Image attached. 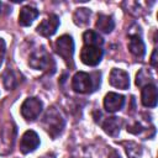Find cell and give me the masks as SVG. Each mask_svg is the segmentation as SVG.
<instances>
[{
    "mask_svg": "<svg viewBox=\"0 0 158 158\" xmlns=\"http://www.w3.org/2000/svg\"><path fill=\"white\" fill-rule=\"evenodd\" d=\"M151 64H152L154 68L157 67V49H154L153 53H152V57H151Z\"/></svg>",
    "mask_w": 158,
    "mask_h": 158,
    "instance_id": "603a6c76",
    "label": "cell"
},
{
    "mask_svg": "<svg viewBox=\"0 0 158 158\" xmlns=\"http://www.w3.org/2000/svg\"><path fill=\"white\" fill-rule=\"evenodd\" d=\"M125 104V98L117 93H107L104 98V107L109 112H116L122 109Z\"/></svg>",
    "mask_w": 158,
    "mask_h": 158,
    "instance_id": "8fae6325",
    "label": "cell"
},
{
    "mask_svg": "<svg viewBox=\"0 0 158 158\" xmlns=\"http://www.w3.org/2000/svg\"><path fill=\"white\" fill-rule=\"evenodd\" d=\"M109 158H121V157L116 151H111L110 154H109Z\"/></svg>",
    "mask_w": 158,
    "mask_h": 158,
    "instance_id": "cb8c5ba5",
    "label": "cell"
},
{
    "mask_svg": "<svg viewBox=\"0 0 158 158\" xmlns=\"http://www.w3.org/2000/svg\"><path fill=\"white\" fill-rule=\"evenodd\" d=\"M38 146H40V137L35 131L28 130L22 135L20 141V151L23 154L33 152Z\"/></svg>",
    "mask_w": 158,
    "mask_h": 158,
    "instance_id": "ba28073f",
    "label": "cell"
},
{
    "mask_svg": "<svg viewBox=\"0 0 158 158\" xmlns=\"http://www.w3.org/2000/svg\"><path fill=\"white\" fill-rule=\"evenodd\" d=\"M90 10L89 9H85V7H81V9H78L74 15H73V20H74V23L78 25V26H85L88 22H89V19H90Z\"/></svg>",
    "mask_w": 158,
    "mask_h": 158,
    "instance_id": "d6986e66",
    "label": "cell"
},
{
    "mask_svg": "<svg viewBox=\"0 0 158 158\" xmlns=\"http://www.w3.org/2000/svg\"><path fill=\"white\" fill-rule=\"evenodd\" d=\"M38 16V10L33 6H23L19 14V23L21 26H30L33 20Z\"/></svg>",
    "mask_w": 158,
    "mask_h": 158,
    "instance_id": "5bb4252c",
    "label": "cell"
},
{
    "mask_svg": "<svg viewBox=\"0 0 158 158\" xmlns=\"http://www.w3.org/2000/svg\"><path fill=\"white\" fill-rule=\"evenodd\" d=\"M54 49L56 52L64 59V62L68 65L73 64V53H74V42L73 38L69 35H63L60 36L56 43H54Z\"/></svg>",
    "mask_w": 158,
    "mask_h": 158,
    "instance_id": "7a4b0ae2",
    "label": "cell"
},
{
    "mask_svg": "<svg viewBox=\"0 0 158 158\" xmlns=\"http://www.w3.org/2000/svg\"><path fill=\"white\" fill-rule=\"evenodd\" d=\"M4 56H5V42L2 38H0V65L4 60Z\"/></svg>",
    "mask_w": 158,
    "mask_h": 158,
    "instance_id": "7402d4cb",
    "label": "cell"
},
{
    "mask_svg": "<svg viewBox=\"0 0 158 158\" xmlns=\"http://www.w3.org/2000/svg\"><path fill=\"white\" fill-rule=\"evenodd\" d=\"M101 126H102V130L112 136V137H116L118 133H120V127H121V121L112 116V117H105V120L101 122Z\"/></svg>",
    "mask_w": 158,
    "mask_h": 158,
    "instance_id": "9a60e30c",
    "label": "cell"
},
{
    "mask_svg": "<svg viewBox=\"0 0 158 158\" xmlns=\"http://www.w3.org/2000/svg\"><path fill=\"white\" fill-rule=\"evenodd\" d=\"M40 158H56V156H54V153H52V152H48V153L43 154V156H42V157H40Z\"/></svg>",
    "mask_w": 158,
    "mask_h": 158,
    "instance_id": "d4e9b609",
    "label": "cell"
},
{
    "mask_svg": "<svg viewBox=\"0 0 158 158\" xmlns=\"http://www.w3.org/2000/svg\"><path fill=\"white\" fill-rule=\"evenodd\" d=\"M109 81H110V84L112 86H115L117 89H122V90H126L130 86V77H128V73L125 72L123 69L114 68L111 70V73H110Z\"/></svg>",
    "mask_w": 158,
    "mask_h": 158,
    "instance_id": "9c48e42d",
    "label": "cell"
},
{
    "mask_svg": "<svg viewBox=\"0 0 158 158\" xmlns=\"http://www.w3.org/2000/svg\"><path fill=\"white\" fill-rule=\"evenodd\" d=\"M128 51L137 58H142L146 53V46L141 38V36L138 35H131L130 36V41H128Z\"/></svg>",
    "mask_w": 158,
    "mask_h": 158,
    "instance_id": "4fadbf2b",
    "label": "cell"
},
{
    "mask_svg": "<svg viewBox=\"0 0 158 158\" xmlns=\"http://www.w3.org/2000/svg\"><path fill=\"white\" fill-rule=\"evenodd\" d=\"M15 126L12 123H6L0 128V153H7L11 151L15 139Z\"/></svg>",
    "mask_w": 158,
    "mask_h": 158,
    "instance_id": "52a82bcc",
    "label": "cell"
},
{
    "mask_svg": "<svg viewBox=\"0 0 158 158\" xmlns=\"http://www.w3.org/2000/svg\"><path fill=\"white\" fill-rule=\"evenodd\" d=\"M28 64L35 69H48L51 65L54 68V63L52 60V57L43 49H37L30 56Z\"/></svg>",
    "mask_w": 158,
    "mask_h": 158,
    "instance_id": "8992f818",
    "label": "cell"
},
{
    "mask_svg": "<svg viewBox=\"0 0 158 158\" xmlns=\"http://www.w3.org/2000/svg\"><path fill=\"white\" fill-rule=\"evenodd\" d=\"M2 83H4V85L7 90L14 89L17 85L19 80H17V77H16V74L12 69H6L5 70V73L2 74Z\"/></svg>",
    "mask_w": 158,
    "mask_h": 158,
    "instance_id": "ffe728a7",
    "label": "cell"
},
{
    "mask_svg": "<svg viewBox=\"0 0 158 158\" xmlns=\"http://www.w3.org/2000/svg\"><path fill=\"white\" fill-rule=\"evenodd\" d=\"M72 88L74 91H77L79 94H86V93H90L91 90H94L95 85L93 83L90 74H88L85 72H78L74 74V77L72 79Z\"/></svg>",
    "mask_w": 158,
    "mask_h": 158,
    "instance_id": "277c9868",
    "label": "cell"
},
{
    "mask_svg": "<svg viewBox=\"0 0 158 158\" xmlns=\"http://www.w3.org/2000/svg\"><path fill=\"white\" fill-rule=\"evenodd\" d=\"M157 99H158V94H157V88L154 84H148L143 86L141 100L146 107H154L157 105Z\"/></svg>",
    "mask_w": 158,
    "mask_h": 158,
    "instance_id": "7c38bea8",
    "label": "cell"
},
{
    "mask_svg": "<svg viewBox=\"0 0 158 158\" xmlns=\"http://www.w3.org/2000/svg\"><path fill=\"white\" fill-rule=\"evenodd\" d=\"M126 154L128 158H141L142 157V147L133 142V141H128V142H122Z\"/></svg>",
    "mask_w": 158,
    "mask_h": 158,
    "instance_id": "ac0fdd59",
    "label": "cell"
},
{
    "mask_svg": "<svg viewBox=\"0 0 158 158\" xmlns=\"http://www.w3.org/2000/svg\"><path fill=\"white\" fill-rule=\"evenodd\" d=\"M0 7H1V2H0Z\"/></svg>",
    "mask_w": 158,
    "mask_h": 158,
    "instance_id": "484cf974",
    "label": "cell"
},
{
    "mask_svg": "<svg viewBox=\"0 0 158 158\" xmlns=\"http://www.w3.org/2000/svg\"><path fill=\"white\" fill-rule=\"evenodd\" d=\"M96 28L104 33H110L114 27H115V21L112 19V16H109V15H104V14H100L98 16V20H96V23H95Z\"/></svg>",
    "mask_w": 158,
    "mask_h": 158,
    "instance_id": "2e32d148",
    "label": "cell"
},
{
    "mask_svg": "<svg viewBox=\"0 0 158 158\" xmlns=\"http://www.w3.org/2000/svg\"><path fill=\"white\" fill-rule=\"evenodd\" d=\"M83 40H84L85 46H96V47H101L102 43H104V40L101 38V36H100L98 32L91 31V30L84 32Z\"/></svg>",
    "mask_w": 158,
    "mask_h": 158,
    "instance_id": "e0dca14e",
    "label": "cell"
},
{
    "mask_svg": "<svg viewBox=\"0 0 158 158\" xmlns=\"http://www.w3.org/2000/svg\"><path fill=\"white\" fill-rule=\"evenodd\" d=\"M102 49L101 47H96V46H85L81 48L80 52V59L84 64L90 65V67H95L100 63L101 58H102Z\"/></svg>",
    "mask_w": 158,
    "mask_h": 158,
    "instance_id": "5b68a950",
    "label": "cell"
},
{
    "mask_svg": "<svg viewBox=\"0 0 158 158\" xmlns=\"http://www.w3.org/2000/svg\"><path fill=\"white\" fill-rule=\"evenodd\" d=\"M58 26H59V17L52 14L37 26V32L44 37H49L56 33Z\"/></svg>",
    "mask_w": 158,
    "mask_h": 158,
    "instance_id": "30bf717a",
    "label": "cell"
},
{
    "mask_svg": "<svg viewBox=\"0 0 158 158\" xmlns=\"http://www.w3.org/2000/svg\"><path fill=\"white\" fill-rule=\"evenodd\" d=\"M136 84L138 86H146L148 84H152V75L148 73L147 69H141L136 75Z\"/></svg>",
    "mask_w": 158,
    "mask_h": 158,
    "instance_id": "44dd1931",
    "label": "cell"
},
{
    "mask_svg": "<svg viewBox=\"0 0 158 158\" xmlns=\"http://www.w3.org/2000/svg\"><path fill=\"white\" fill-rule=\"evenodd\" d=\"M42 126L52 138H56L64 128V118L56 107H49L44 114Z\"/></svg>",
    "mask_w": 158,
    "mask_h": 158,
    "instance_id": "6da1fadb",
    "label": "cell"
},
{
    "mask_svg": "<svg viewBox=\"0 0 158 158\" xmlns=\"http://www.w3.org/2000/svg\"><path fill=\"white\" fill-rule=\"evenodd\" d=\"M42 107H43V104H42V101L40 99H37V98H27L21 105V115L27 121H33L42 112Z\"/></svg>",
    "mask_w": 158,
    "mask_h": 158,
    "instance_id": "3957f363",
    "label": "cell"
}]
</instances>
